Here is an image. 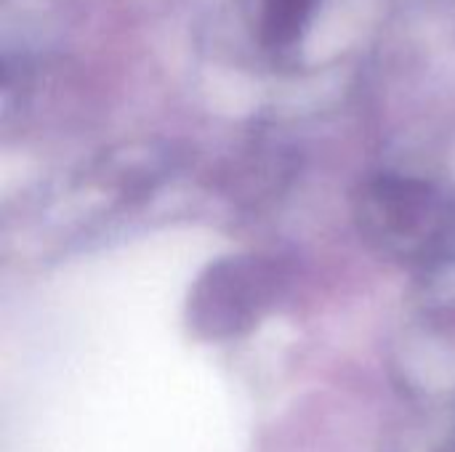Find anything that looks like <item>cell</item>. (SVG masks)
<instances>
[{
	"instance_id": "1",
	"label": "cell",
	"mask_w": 455,
	"mask_h": 452,
	"mask_svg": "<svg viewBox=\"0 0 455 452\" xmlns=\"http://www.w3.org/2000/svg\"><path fill=\"white\" fill-rule=\"evenodd\" d=\"M269 274L256 261H224L211 269L192 296L195 325L205 336H232L248 328L269 304Z\"/></svg>"
},
{
	"instance_id": "2",
	"label": "cell",
	"mask_w": 455,
	"mask_h": 452,
	"mask_svg": "<svg viewBox=\"0 0 455 452\" xmlns=\"http://www.w3.org/2000/svg\"><path fill=\"white\" fill-rule=\"evenodd\" d=\"M320 0H261V40L272 48H288L307 29Z\"/></svg>"
}]
</instances>
